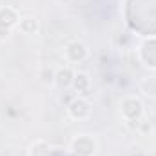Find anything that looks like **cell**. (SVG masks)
Returning <instances> with one entry per match:
<instances>
[{"instance_id": "6da1fadb", "label": "cell", "mask_w": 156, "mask_h": 156, "mask_svg": "<svg viewBox=\"0 0 156 156\" xmlns=\"http://www.w3.org/2000/svg\"><path fill=\"white\" fill-rule=\"evenodd\" d=\"M73 147H75V153L78 156H91L94 153V142L87 136H80L78 140H75Z\"/></svg>"}, {"instance_id": "7a4b0ae2", "label": "cell", "mask_w": 156, "mask_h": 156, "mask_svg": "<svg viewBox=\"0 0 156 156\" xmlns=\"http://www.w3.org/2000/svg\"><path fill=\"white\" fill-rule=\"evenodd\" d=\"M16 20H18V16H16L15 9H11V7L0 9V26H2V27L9 29L11 26H15V24H16Z\"/></svg>"}, {"instance_id": "3957f363", "label": "cell", "mask_w": 156, "mask_h": 156, "mask_svg": "<svg viewBox=\"0 0 156 156\" xmlns=\"http://www.w3.org/2000/svg\"><path fill=\"white\" fill-rule=\"evenodd\" d=\"M69 111L75 118H83L89 115V105L83 102V100H75L71 105H69Z\"/></svg>"}, {"instance_id": "277c9868", "label": "cell", "mask_w": 156, "mask_h": 156, "mask_svg": "<svg viewBox=\"0 0 156 156\" xmlns=\"http://www.w3.org/2000/svg\"><path fill=\"white\" fill-rule=\"evenodd\" d=\"M142 89H144V93L145 94H149V96H156V78H145V82L142 83Z\"/></svg>"}, {"instance_id": "5b68a950", "label": "cell", "mask_w": 156, "mask_h": 156, "mask_svg": "<svg viewBox=\"0 0 156 156\" xmlns=\"http://www.w3.org/2000/svg\"><path fill=\"white\" fill-rule=\"evenodd\" d=\"M55 78H56V83L60 85V87H67L69 83H71V71H60V73H56L55 75Z\"/></svg>"}, {"instance_id": "8992f818", "label": "cell", "mask_w": 156, "mask_h": 156, "mask_svg": "<svg viewBox=\"0 0 156 156\" xmlns=\"http://www.w3.org/2000/svg\"><path fill=\"white\" fill-rule=\"evenodd\" d=\"M20 29H22L24 33H35V31H37V22H35L33 18H24V20L20 22Z\"/></svg>"}, {"instance_id": "52a82bcc", "label": "cell", "mask_w": 156, "mask_h": 156, "mask_svg": "<svg viewBox=\"0 0 156 156\" xmlns=\"http://www.w3.org/2000/svg\"><path fill=\"white\" fill-rule=\"evenodd\" d=\"M87 83H89V80H87V76L85 75H78L76 80H75V87H76L78 91H85V87H87Z\"/></svg>"}]
</instances>
